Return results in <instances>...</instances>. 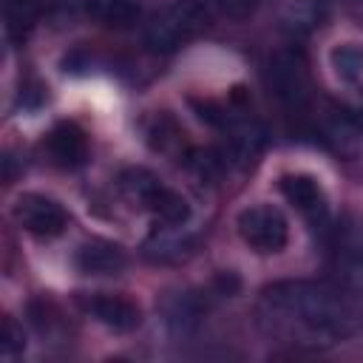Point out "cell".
<instances>
[{
    "label": "cell",
    "instance_id": "1",
    "mask_svg": "<svg viewBox=\"0 0 363 363\" xmlns=\"http://www.w3.org/2000/svg\"><path fill=\"white\" fill-rule=\"evenodd\" d=\"M258 323L278 340L298 349H326L357 329L352 303L340 289L318 281H281L261 292Z\"/></svg>",
    "mask_w": 363,
    "mask_h": 363
},
{
    "label": "cell",
    "instance_id": "2",
    "mask_svg": "<svg viewBox=\"0 0 363 363\" xmlns=\"http://www.w3.org/2000/svg\"><path fill=\"white\" fill-rule=\"evenodd\" d=\"M207 26V14L199 3H176L162 11H156L145 28H142V43L156 51V54H170L190 43L201 28Z\"/></svg>",
    "mask_w": 363,
    "mask_h": 363
},
{
    "label": "cell",
    "instance_id": "3",
    "mask_svg": "<svg viewBox=\"0 0 363 363\" xmlns=\"http://www.w3.org/2000/svg\"><path fill=\"white\" fill-rule=\"evenodd\" d=\"M235 230L241 235V241L258 252V255H272L281 252L289 241V221L281 213V207L275 204H252L244 207L235 218Z\"/></svg>",
    "mask_w": 363,
    "mask_h": 363
},
{
    "label": "cell",
    "instance_id": "4",
    "mask_svg": "<svg viewBox=\"0 0 363 363\" xmlns=\"http://www.w3.org/2000/svg\"><path fill=\"white\" fill-rule=\"evenodd\" d=\"M267 79L286 108H303L309 99V65L301 48H281L269 57Z\"/></svg>",
    "mask_w": 363,
    "mask_h": 363
},
{
    "label": "cell",
    "instance_id": "5",
    "mask_svg": "<svg viewBox=\"0 0 363 363\" xmlns=\"http://www.w3.org/2000/svg\"><path fill=\"white\" fill-rule=\"evenodd\" d=\"M11 216L26 233H31L37 238H54L68 227L65 207L57 199L45 196V193H23V196H17V201L11 207Z\"/></svg>",
    "mask_w": 363,
    "mask_h": 363
},
{
    "label": "cell",
    "instance_id": "6",
    "mask_svg": "<svg viewBox=\"0 0 363 363\" xmlns=\"http://www.w3.org/2000/svg\"><path fill=\"white\" fill-rule=\"evenodd\" d=\"M335 272L352 292H363V221L343 218L335 230Z\"/></svg>",
    "mask_w": 363,
    "mask_h": 363
},
{
    "label": "cell",
    "instance_id": "7",
    "mask_svg": "<svg viewBox=\"0 0 363 363\" xmlns=\"http://www.w3.org/2000/svg\"><path fill=\"white\" fill-rule=\"evenodd\" d=\"M77 301L94 320H99L113 332H133L142 326V306L125 295L91 292V295H79Z\"/></svg>",
    "mask_w": 363,
    "mask_h": 363
},
{
    "label": "cell",
    "instance_id": "8",
    "mask_svg": "<svg viewBox=\"0 0 363 363\" xmlns=\"http://www.w3.org/2000/svg\"><path fill=\"white\" fill-rule=\"evenodd\" d=\"M45 159L54 167L77 170L88 159V136L77 122H57L43 139Z\"/></svg>",
    "mask_w": 363,
    "mask_h": 363
},
{
    "label": "cell",
    "instance_id": "9",
    "mask_svg": "<svg viewBox=\"0 0 363 363\" xmlns=\"http://www.w3.org/2000/svg\"><path fill=\"white\" fill-rule=\"evenodd\" d=\"M128 264V255L122 244L108 241V238H91L77 247L74 252V267L82 275H116Z\"/></svg>",
    "mask_w": 363,
    "mask_h": 363
},
{
    "label": "cell",
    "instance_id": "10",
    "mask_svg": "<svg viewBox=\"0 0 363 363\" xmlns=\"http://www.w3.org/2000/svg\"><path fill=\"white\" fill-rule=\"evenodd\" d=\"M221 130H227L224 159L238 167L255 164V159L261 156V147H264V128L255 119H227V125Z\"/></svg>",
    "mask_w": 363,
    "mask_h": 363
},
{
    "label": "cell",
    "instance_id": "11",
    "mask_svg": "<svg viewBox=\"0 0 363 363\" xmlns=\"http://www.w3.org/2000/svg\"><path fill=\"white\" fill-rule=\"evenodd\" d=\"M204 309H207L204 298H201L199 292H190V289L176 292V295H167V298L162 301L164 323H167V329H170L173 335H179V337L196 332V326H199L201 318H204Z\"/></svg>",
    "mask_w": 363,
    "mask_h": 363
},
{
    "label": "cell",
    "instance_id": "12",
    "mask_svg": "<svg viewBox=\"0 0 363 363\" xmlns=\"http://www.w3.org/2000/svg\"><path fill=\"white\" fill-rule=\"evenodd\" d=\"M278 187H281L284 199L306 216H318L326 210V193H323L320 182L309 173H284L278 179Z\"/></svg>",
    "mask_w": 363,
    "mask_h": 363
},
{
    "label": "cell",
    "instance_id": "13",
    "mask_svg": "<svg viewBox=\"0 0 363 363\" xmlns=\"http://www.w3.org/2000/svg\"><path fill=\"white\" fill-rule=\"evenodd\" d=\"M142 210H147L159 224H170V227H182L190 218L187 199L162 182L147 193V199L142 201Z\"/></svg>",
    "mask_w": 363,
    "mask_h": 363
},
{
    "label": "cell",
    "instance_id": "14",
    "mask_svg": "<svg viewBox=\"0 0 363 363\" xmlns=\"http://www.w3.org/2000/svg\"><path fill=\"white\" fill-rule=\"evenodd\" d=\"M147 142L153 150H159L164 156H176L179 162H184L190 156V150L184 147V130L167 111L153 116V125L147 128Z\"/></svg>",
    "mask_w": 363,
    "mask_h": 363
},
{
    "label": "cell",
    "instance_id": "15",
    "mask_svg": "<svg viewBox=\"0 0 363 363\" xmlns=\"http://www.w3.org/2000/svg\"><path fill=\"white\" fill-rule=\"evenodd\" d=\"M85 14L102 26L128 28L139 20L142 9L136 0H85Z\"/></svg>",
    "mask_w": 363,
    "mask_h": 363
},
{
    "label": "cell",
    "instance_id": "16",
    "mask_svg": "<svg viewBox=\"0 0 363 363\" xmlns=\"http://www.w3.org/2000/svg\"><path fill=\"white\" fill-rule=\"evenodd\" d=\"M170 230H173V227L164 224L162 233H153V235L145 241V247H142L145 258H150V261H156V264H170V261H182V258L190 252V244L182 241V233H170Z\"/></svg>",
    "mask_w": 363,
    "mask_h": 363
},
{
    "label": "cell",
    "instance_id": "17",
    "mask_svg": "<svg viewBox=\"0 0 363 363\" xmlns=\"http://www.w3.org/2000/svg\"><path fill=\"white\" fill-rule=\"evenodd\" d=\"M329 62L343 82H357L363 77V43H337L329 51Z\"/></svg>",
    "mask_w": 363,
    "mask_h": 363
},
{
    "label": "cell",
    "instance_id": "18",
    "mask_svg": "<svg viewBox=\"0 0 363 363\" xmlns=\"http://www.w3.org/2000/svg\"><path fill=\"white\" fill-rule=\"evenodd\" d=\"M190 108H193V113H196L204 125H210V128H224L227 119H230L227 108H224L221 102H216V99H199V96H190Z\"/></svg>",
    "mask_w": 363,
    "mask_h": 363
},
{
    "label": "cell",
    "instance_id": "19",
    "mask_svg": "<svg viewBox=\"0 0 363 363\" xmlns=\"http://www.w3.org/2000/svg\"><path fill=\"white\" fill-rule=\"evenodd\" d=\"M23 349H26L23 326H20L11 315H6V320H3V340H0V352H3V354H17V352H23Z\"/></svg>",
    "mask_w": 363,
    "mask_h": 363
},
{
    "label": "cell",
    "instance_id": "20",
    "mask_svg": "<svg viewBox=\"0 0 363 363\" xmlns=\"http://www.w3.org/2000/svg\"><path fill=\"white\" fill-rule=\"evenodd\" d=\"M216 3H218V9H221L227 17L244 20V17H250V14L255 11V6H258L261 0H216Z\"/></svg>",
    "mask_w": 363,
    "mask_h": 363
}]
</instances>
